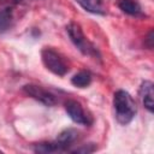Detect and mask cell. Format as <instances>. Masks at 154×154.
<instances>
[{
    "label": "cell",
    "instance_id": "obj_1",
    "mask_svg": "<svg viewBox=\"0 0 154 154\" xmlns=\"http://www.w3.org/2000/svg\"><path fill=\"white\" fill-rule=\"evenodd\" d=\"M113 107L118 123L126 125L136 114V102L125 90H118L113 96Z\"/></svg>",
    "mask_w": 154,
    "mask_h": 154
},
{
    "label": "cell",
    "instance_id": "obj_2",
    "mask_svg": "<svg viewBox=\"0 0 154 154\" xmlns=\"http://www.w3.org/2000/svg\"><path fill=\"white\" fill-rule=\"evenodd\" d=\"M66 31L71 38V41L73 42V45L85 55H93L96 57L97 55V49L85 38L81 26L77 23H70L66 26Z\"/></svg>",
    "mask_w": 154,
    "mask_h": 154
},
{
    "label": "cell",
    "instance_id": "obj_3",
    "mask_svg": "<svg viewBox=\"0 0 154 154\" xmlns=\"http://www.w3.org/2000/svg\"><path fill=\"white\" fill-rule=\"evenodd\" d=\"M41 58H42V63L46 66V69L57 76H64L69 71V67H67L65 60L60 57V54H58L52 48L42 49Z\"/></svg>",
    "mask_w": 154,
    "mask_h": 154
},
{
    "label": "cell",
    "instance_id": "obj_4",
    "mask_svg": "<svg viewBox=\"0 0 154 154\" xmlns=\"http://www.w3.org/2000/svg\"><path fill=\"white\" fill-rule=\"evenodd\" d=\"M23 91L26 95L31 96L32 99L42 102L46 106H54L57 103L55 96L52 93H49L48 90H46L45 88L40 87V85H36V84H25L23 87Z\"/></svg>",
    "mask_w": 154,
    "mask_h": 154
},
{
    "label": "cell",
    "instance_id": "obj_5",
    "mask_svg": "<svg viewBox=\"0 0 154 154\" xmlns=\"http://www.w3.org/2000/svg\"><path fill=\"white\" fill-rule=\"evenodd\" d=\"M65 109H66L69 117L75 123L81 124V125H90L91 124L90 117L84 112V109L79 102H77L75 100H69L65 102Z\"/></svg>",
    "mask_w": 154,
    "mask_h": 154
},
{
    "label": "cell",
    "instance_id": "obj_6",
    "mask_svg": "<svg viewBox=\"0 0 154 154\" xmlns=\"http://www.w3.org/2000/svg\"><path fill=\"white\" fill-rule=\"evenodd\" d=\"M140 97L142 100L143 106L152 113L154 109V89H153V83L150 81H144L142 82L141 87H140Z\"/></svg>",
    "mask_w": 154,
    "mask_h": 154
},
{
    "label": "cell",
    "instance_id": "obj_7",
    "mask_svg": "<svg viewBox=\"0 0 154 154\" xmlns=\"http://www.w3.org/2000/svg\"><path fill=\"white\" fill-rule=\"evenodd\" d=\"M78 137V132L75 129H66L64 131H61L57 138V142L63 147V149L65 150L71 143H73Z\"/></svg>",
    "mask_w": 154,
    "mask_h": 154
},
{
    "label": "cell",
    "instance_id": "obj_8",
    "mask_svg": "<svg viewBox=\"0 0 154 154\" xmlns=\"http://www.w3.org/2000/svg\"><path fill=\"white\" fill-rule=\"evenodd\" d=\"M118 7L130 16H138L142 12L141 6L136 0H118Z\"/></svg>",
    "mask_w": 154,
    "mask_h": 154
},
{
    "label": "cell",
    "instance_id": "obj_9",
    "mask_svg": "<svg viewBox=\"0 0 154 154\" xmlns=\"http://www.w3.org/2000/svg\"><path fill=\"white\" fill-rule=\"evenodd\" d=\"M63 147L58 142H42L37 143L34 147L35 153L40 154H48V153H55V152H63Z\"/></svg>",
    "mask_w": 154,
    "mask_h": 154
},
{
    "label": "cell",
    "instance_id": "obj_10",
    "mask_svg": "<svg viewBox=\"0 0 154 154\" xmlns=\"http://www.w3.org/2000/svg\"><path fill=\"white\" fill-rule=\"evenodd\" d=\"M85 11L91 13H103L102 0H76Z\"/></svg>",
    "mask_w": 154,
    "mask_h": 154
},
{
    "label": "cell",
    "instance_id": "obj_11",
    "mask_svg": "<svg viewBox=\"0 0 154 154\" xmlns=\"http://www.w3.org/2000/svg\"><path fill=\"white\" fill-rule=\"evenodd\" d=\"M91 82V75L89 71H79L71 78V83L78 88H85Z\"/></svg>",
    "mask_w": 154,
    "mask_h": 154
},
{
    "label": "cell",
    "instance_id": "obj_12",
    "mask_svg": "<svg viewBox=\"0 0 154 154\" xmlns=\"http://www.w3.org/2000/svg\"><path fill=\"white\" fill-rule=\"evenodd\" d=\"M12 24V10L2 8L0 10V32L6 31Z\"/></svg>",
    "mask_w": 154,
    "mask_h": 154
},
{
    "label": "cell",
    "instance_id": "obj_13",
    "mask_svg": "<svg viewBox=\"0 0 154 154\" xmlns=\"http://www.w3.org/2000/svg\"><path fill=\"white\" fill-rule=\"evenodd\" d=\"M95 149H96L95 146H93V144H87V146H83V147H81V148L75 149L73 153H91V152H94Z\"/></svg>",
    "mask_w": 154,
    "mask_h": 154
},
{
    "label": "cell",
    "instance_id": "obj_14",
    "mask_svg": "<svg viewBox=\"0 0 154 154\" xmlns=\"http://www.w3.org/2000/svg\"><path fill=\"white\" fill-rule=\"evenodd\" d=\"M146 46L149 49H152V47H153V30L149 31V34H148V36L146 38Z\"/></svg>",
    "mask_w": 154,
    "mask_h": 154
},
{
    "label": "cell",
    "instance_id": "obj_15",
    "mask_svg": "<svg viewBox=\"0 0 154 154\" xmlns=\"http://www.w3.org/2000/svg\"><path fill=\"white\" fill-rule=\"evenodd\" d=\"M26 1H30V0H13L14 4H22V2H26Z\"/></svg>",
    "mask_w": 154,
    "mask_h": 154
},
{
    "label": "cell",
    "instance_id": "obj_16",
    "mask_svg": "<svg viewBox=\"0 0 154 154\" xmlns=\"http://www.w3.org/2000/svg\"><path fill=\"white\" fill-rule=\"evenodd\" d=\"M0 153H1V150H0Z\"/></svg>",
    "mask_w": 154,
    "mask_h": 154
}]
</instances>
